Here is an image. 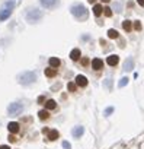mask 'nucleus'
I'll return each mask as SVG.
<instances>
[{
	"mask_svg": "<svg viewBox=\"0 0 144 149\" xmlns=\"http://www.w3.org/2000/svg\"><path fill=\"white\" fill-rule=\"evenodd\" d=\"M71 13H73V16L77 18L79 21L88 19V9L83 5H74L73 8H71Z\"/></svg>",
	"mask_w": 144,
	"mask_h": 149,
	"instance_id": "nucleus-1",
	"label": "nucleus"
},
{
	"mask_svg": "<svg viewBox=\"0 0 144 149\" xmlns=\"http://www.w3.org/2000/svg\"><path fill=\"white\" fill-rule=\"evenodd\" d=\"M37 81V74L34 72H25L19 76V84L22 85H31Z\"/></svg>",
	"mask_w": 144,
	"mask_h": 149,
	"instance_id": "nucleus-2",
	"label": "nucleus"
},
{
	"mask_svg": "<svg viewBox=\"0 0 144 149\" xmlns=\"http://www.w3.org/2000/svg\"><path fill=\"white\" fill-rule=\"evenodd\" d=\"M13 8H15V3H13V2H6V3L3 5L2 10H0V21H6V19L10 16Z\"/></svg>",
	"mask_w": 144,
	"mask_h": 149,
	"instance_id": "nucleus-3",
	"label": "nucleus"
},
{
	"mask_svg": "<svg viewBox=\"0 0 144 149\" xmlns=\"http://www.w3.org/2000/svg\"><path fill=\"white\" fill-rule=\"evenodd\" d=\"M22 111H23V105L21 102H12L9 105V108H8L9 116H19Z\"/></svg>",
	"mask_w": 144,
	"mask_h": 149,
	"instance_id": "nucleus-4",
	"label": "nucleus"
},
{
	"mask_svg": "<svg viewBox=\"0 0 144 149\" xmlns=\"http://www.w3.org/2000/svg\"><path fill=\"white\" fill-rule=\"evenodd\" d=\"M41 16H42V13H41L38 9H32V10H29V12H28L26 19H28L31 24H34V22L39 21V19H41Z\"/></svg>",
	"mask_w": 144,
	"mask_h": 149,
	"instance_id": "nucleus-5",
	"label": "nucleus"
},
{
	"mask_svg": "<svg viewBox=\"0 0 144 149\" xmlns=\"http://www.w3.org/2000/svg\"><path fill=\"white\" fill-rule=\"evenodd\" d=\"M106 63H108L109 66H116V64L119 63V57H118L116 54H112V56H109V57L106 58Z\"/></svg>",
	"mask_w": 144,
	"mask_h": 149,
	"instance_id": "nucleus-6",
	"label": "nucleus"
},
{
	"mask_svg": "<svg viewBox=\"0 0 144 149\" xmlns=\"http://www.w3.org/2000/svg\"><path fill=\"white\" fill-rule=\"evenodd\" d=\"M76 84L79 85V86H86L88 85V79H86V76H83V74H77L76 76Z\"/></svg>",
	"mask_w": 144,
	"mask_h": 149,
	"instance_id": "nucleus-7",
	"label": "nucleus"
},
{
	"mask_svg": "<svg viewBox=\"0 0 144 149\" xmlns=\"http://www.w3.org/2000/svg\"><path fill=\"white\" fill-rule=\"evenodd\" d=\"M92 67H93L95 70H101V69L103 67V61H102L101 58H93V60H92Z\"/></svg>",
	"mask_w": 144,
	"mask_h": 149,
	"instance_id": "nucleus-8",
	"label": "nucleus"
},
{
	"mask_svg": "<svg viewBox=\"0 0 144 149\" xmlns=\"http://www.w3.org/2000/svg\"><path fill=\"white\" fill-rule=\"evenodd\" d=\"M41 5L44 6V8H54L55 5H57V0H41Z\"/></svg>",
	"mask_w": 144,
	"mask_h": 149,
	"instance_id": "nucleus-9",
	"label": "nucleus"
},
{
	"mask_svg": "<svg viewBox=\"0 0 144 149\" xmlns=\"http://www.w3.org/2000/svg\"><path fill=\"white\" fill-rule=\"evenodd\" d=\"M132 66H134V60L130 57V58H127L125 63H124V70H125V72H130V70H132Z\"/></svg>",
	"mask_w": 144,
	"mask_h": 149,
	"instance_id": "nucleus-10",
	"label": "nucleus"
},
{
	"mask_svg": "<svg viewBox=\"0 0 144 149\" xmlns=\"http://www.w3.org/2000/svg\"><path fill=\"white\" fill-rule=\"evenodd\" d=\"M8 129H9L10 133H18V132H19V124H18L16 121H12V123L8 124Z\"/></svg>",
	"mask_w": 144,
	"mask_h": 149,
	"instance_id": "nucleus-11",
	"label": "nucleus"
},
{
	"mask_svg": "<svg viewBox=\"0 0 144 149\" xmlns=\"http://www.w3.org/2000/svg\"><path fill=\"white\" fill-rule=\"evenodd\" d=\"M83 133H85V127L83 126H77L76 129H73V136L74 137H82Z\"/></svg>",
	"mask_w": 144,
	"mask_h": 149,
	"instance_id": "nucleus-12",
	"label": "nucleus"
},
{
	"mask_svg": "<svg viewBox=\"0 0 144 149\" xmlns=\"http://www.w3.org/2000/svg\"><path fill=\"white\" fill-rule=\"evenodd\" d=\"M70 58H71V60H74V61L79 60V58H80V50H79V48H74L73 51L70 53Z\"/></svg>",
	"mask_w": 144,
	"mask_h": 149,
	"instance_id": "nucleus-13",
	"label": "nucleus"
},
{
	"mask_svg": "<svg viewBox=\"0 0 144 149\" xmlns=\"http://www.w3.org/2000/svg\"><path fill=\"white\" fill-rule=\"evenodd\" d=\"M60 64H61V60H60V58H57V57H51V58H50V66H51L52 69L58 67Z\"/></svg>",
	"mask_w": 144,
	"mask_h": 149,
	"instance_id": "nucleus-14",
	"label": "nucleus"
},
{
	"mask_svg": "<svg viewBox=\"0 0 144 149\" xmlns=\"http://www.w3.org/2000/svg\"><path fill=\"white\" fill-rule=\"evenodd\" d=\"M58 136H60V133H58L57 130H50V132H48V139H50V140H57Z\"/></svg>",
	"mask_w": 144,
	"mask_h": 149,
	"instance_id": "nucleus-15",
	"label": "nucleus"
},
{
	"mask_svg": "<svg viewBox=\"0 0 144 149\" xmlns=\"http://www.w3.org/2000/svg\"><path fill=\"white\" fill-rule=\"evenodd\" d=\"M55 105H57V104H55L54 100H47V102H45V108H47V110H54Z\"/></svg>",
	"mask_w": 144,
	"mask_h": 149,
	"instance_id": "nucleus-16",
	"label": "nucleus"
},
{
	"mask_svg": "<svg viewBox=\"0 0 144 149\" xmlns=\"http://www.w3.org/2000/svg\"><path fill=\"white\" fill-rule=\"evenodd\" d=\"M57 74V72H55V69H51V67H48V69H45V76H48V78H54Z\"/></svg>",
	"mask_w": 144,
	"mask_h": 149,
	"instance_id": "nucleus-17",
	"label": "nucleus"
},
{
	"mask_svg": "<svg viewBox=\"0 0 144 149\" xmlns=\"http://www.w3.org/2000/svg\"><path fill=\"white\" fill-rule=\"evenodd\" d=\"M102 12H103V8H102L101 5H95V6H93V13H95V16H99Z\"/></svg>",
	"mask_w": 144,
	"mask_h": 149,
	"instance_id": "nucleus-18",
	"label": "nucleus"
},
{
	"mask_svg": "<svg viewBox=\"0 0 144 149\" xmlns=\"http://www.w3.org/2000/svg\"><path fill=\"white\" fill-rule=\"evenodd\" d=\"M38 117H39L41 120H47V118L50 117V114H48V110H41V111L38 113Z\"/></svg>",
	"mask_w": 144,
	"mask_h": 149,
	"instance_id": "nucleus-19",
	"label": "nucleus"
},
{
	"mask_svg": "<svg viewBox=\"0 0 144 149\" xmlns=\"http://www.w3.org/2000/svg\"><path fill=\"white\" fill-rule=\"evenodd\" d=\"M122 26H124V29H125L127 32H130V31L132 29V22H131V21H124Z\"/></svg>",
	"mask_w": 144,
	"mask_h": 149,
	"instance_id": "nucleus-20",
	"label": "nucleus"
},
{
	"mask_svg": "<svg viewBox=\"0 0 144 149\" xmlns=\"http://www.w3.org/2000/svg\"><path fill=\"white\" fill-rule=\"evenodd\" d=\"M118 35H119V34H118L115 29H109V31H108V37H109V38H118Z\"/></svg>",
	"mask_w": 144,
	"mask_h": 149,
	"instance_id": "nucleus-21",
	"label": "nucleus"
},
{
	"mask_svg": "<svg viewBox=\"0 0 144 149\" xmlns=\"http://www.w3.org/2000/svg\"><path fill=\"white\" fill-rule=\"evenodd\" d=\"M67 88H68V91H70V92H76V91H77V86H76L73 82H70V84L67 85Z\"/></svg>",
	"mask_w": 144,
	"mask_h": 149,
	"instance_id": "nucleus-22",
	"label": "nucleus"
},
{
	"mask_svg": "<svg viewBox=\"0 0 144 149\" xmlns=\"http://www.w3.org/2000/svg\"><path fill=\"white\" fill-rule=\"evenodd\" d=\"M128 82H130V79H128V78H122V79L119 81V84H118V85H119V88H122V86H125Z\"/></svg>",
	"mask_w": 144,
	"mask_h": 149,
	"instance_id": "nucleus-23",
	"label": "nucleus"
},
{
	"mask_svg": "<svg viewBox=\"0 0 144 149\" xmlns=\"http://www.w3.org/2000/svg\"><path fill=\"white\" fill-rule=\"evenodd\" d=\"M103 12H105V16H108V18L112 15V10H111V8H109V6H108V8H103Z\"/></svg>",
	"mask_w": 144,
	"mask_h": 149,
	"instance_id": "nucleus-24",
	"label": "nucleus"
},
{
	"mask_svg": "<svg viewBox=\"0 0 144 149\" xmlns=\"http://www.w3.org/2000/svg\"><path fill=\"white\" fill-rule=\"evenodd\" d=\"M134 29L135 31H141V22L140 21H135L134 22Z\"/></svg>",
	"mask_w": 144,
	"mask_h": 149,
	"instance_id": "nucleus-25",
	"label": "nucleus"
},
{
	"mask_svg": "<svg viewBox=\"0 0 144 149\" xmlns=\"http://www.w3.org/2000/svg\"><path fill=\"white\" fill-rule=\"evenodd\" d=\"M63 148H64V149H70L71 146H70V143H68V142H65V140H64V142H63Z\"/></svg>",
	"mask_w": 144,
	"mask_h": 149,
	"instance_id": "nucleus-26",
	"label": "nucleus"
},
{
	"mask_svg": "<svg viewBox=\"0 0 144 149\" xmlns=\"http://www.w3.org/2000/svg\"><path fill=\"white\" fill-rule=\"evenodd\" d=\"M112 111H114V108H112V107H111V108H106V111H105V114H106V116H109V114H111Z\"/></svg>",
	"mask_w": 144,
	"mask_h": 149,
	"instance_id": "nucleus-27",
	"label": "nucleus"
},
{
	"mask_svg": "<svg viewBox=\"0 0 144 149\" xmlns=\"http://www.w3.org/2000/svg\"><path fill=\"white\" fill-rule=\"evenodd\" d=\"M9 140H10V142H16V137H15L13 134H10V136H9Z\"/></svg>",
	"mask_w": 144,
	"mask_h": 149,
	"instance_id": "nucleus-28",
	"label": "nucleus"
},
{
	"mask_svg": "<svg viewBox=\"0 0 144 149\" xmlns=\"http://www.w3.org/2000/svg\"><path fill=\"white\" fill-rule=\"evenodd\" d=\"M44 101H45V98H44V97H39V98H38V102H39V104H42Z\"/></svg>",
	"mask_w": 144,
	"mask_h": 149,
	"instance_id": "nucleus-29",
	"label": "nucleus"
},
{
	"mask_svg": "<svg viewBox=\"0 0 144 149\" xmlns=\"http://www.w3.org/2000/svg\"><path fill=\"white\" fill-rule=\"evenodd\" d=\"M82 63H83V64H85V66H86V64H88V63H89V60H88V58H83V60H82Z\"/></svg>",
	"mask_w": 144,
	"mask_h": 149,
	"instance_id": "nucleus-30",
	"label": "nucleus"
},
{
	"mask_svg": "<svg viewBox=\"0 0 144 149\" xmlns=\"http://www.w3.org/2000/svg\"><path fill=\"white\" fill-rule=\"evenodd\" d=\"M0 149H10L8 145H3V146H0Z\"/></svg>",
	"mask_w": 144,
	"mask_h": 149,
	"instance_id": "nucleus-31",
	"label": "nucleus"
},
{
	"mask_svg": "<svg viewBox=\"0 0 144 149\" xmlns=\"http://www.w3.org/2000/svg\"><path fill=\"white\" fill-rule=\"evenodd\" d=\"M138 2V5H141V6H144V0H137Z\"/></svg>",
	"mask_w": 144,
	"mask_h": 149,
	"instance_id": "nucleus-32",
	"label": "nucleus"
},
{
	"mask_svg": "<svg viewBox=\"0 0 144 149\" xmlns=\"http://www.w3.org/2000/svg\"><path fill=\"white\" fill-rule=\"evenodd\" d=\"M102 2H105V3H108V2H109V0H102Z\"/></svg>",
	"mask_w": 144,
	"mask_h": 149,
	"instance_id": "nucleus-33",
	"label": "nucleus"
},
{
	"mask_svg": "<svg viewBox=\"0 0 144 149\" xmlns=\"http://www.w3.org/2000/svg\"><path fill=\"white\" fill-rule=\"evenodd\" d=\"M89 2H90V3H95V0H89Z\"/></svg>",
	"mask_w": 144,
	"mask_h": 149,
	"instance_id": "nucleus-34",
	"label": "nucleus"
}]
</instances>
